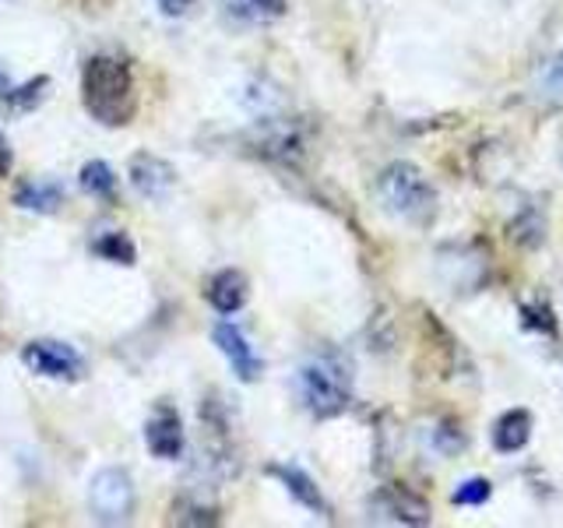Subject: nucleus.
I'll use <instances>...</instances> for the list:
<instances>
[{
    "label": "nucleus",
    "mask_w": 563,
    "mask_h": 528,
    "mask_svg": "<svg viewBox=\"0 0 563 528\" xmlns=\"http://www.w3.org/2000/svg\"><path fill=\"white\" fill-rule=\"evenodd\" d=\"M14 205L25 211H40V216H53L64 205V187L57 180H22L14 187Z\"/></svg>",
    "instance_id": "13"
},
{
    "label": "nucleus",
    "mask_w": 563,
    "mask_h": 528,
    "mask_svg": "<svg viewBox=\"0 0 563 528\" xmlns=\"http://www.w3.org/2000/svg\"><path fill=\"white\" fill-rule=\"evenodd\" d=\"M225 11L236 18V22H246V25H268V22H278L282 14H286L289 0H222Z\"/></svg>",
    "instance_id": "16"
},
{
    "label": "nucleus",
    "mask_w": 563,
    "mask_h": 528,
    "mask_svg": "<svg viewBox=\"0 0 563 528\" xmlns=\"http://www.w3.org/2000/svg\"><path fill=\"white\" fill-rule=\"evenodd\" d=\"M81 102L106 128H123L137 110L134 70L120 53H96L81 70Z\"/></svg>",
    "instance_id": "1"
},
{
    "label": "nucleus",
    "mask_w": 563,
    "mask_h": 528,
    "mask_svg": "<svg viewBox=\"0 0 563 528\" xmlns=\"http://www.w3.org/2000/svg\"><path fill=\"white\" fill-rule=\"evenodd\" d=\"M264 472L275 475V480H278L282 486H286V493H289V497H292L299 507L313 510L317 518H328V501H324L321 486H317V483L310 480V472H303L299 465H268Z\"/></svg>",
    "instance_id": "10"
},
{
    "label": "nucleus",
    "mask_w": 563,
    "mask_h": 528,
    "mask_svg": "<svg viewBox=\"0 0 563 528\" xmlns=\"http://www.w3.org/2000/svg\"><path fill=\"white\" fill-rule=\"evenodd\" d=\"M296 384H299V398H303V405L317 419L342 416L352 402L349 363L342 356H334V352L310 356L303 366L296 370Z\"/></svg>",
    "instance_id": "2"
},
{
    "label": "nucleus",
    "mask_w": 563,
    "mask_h": 528,
    "mask_svg": "<svg viewBox=\"0 0 563 528\" xmlns=\"http://www.w3.org/2000/svg\"><path fill=\"white\" fill-rule=\"evenodd\" d=\"M8 88H11V78H8V70H4V67H0V96H4V92H8Z\"/></svg>",
    "instance_id": "23"
},
{
    "label": "nucleus",
    "mask_w": 563,
    "mask_h": 528,
    "mask_svg": "<svg viewBox=\"0 0 563 528\" xmlns=\"http://www.w3.org/2000/svg\"><path fill=\"white\" fill-rule=\"evenodd\" d=\"M131 187L145 201H166L176 187V169L152 152H141L131 158Z\"/></svg>",
    "instance_id": "9"
},
{
    "label": "nucleus",
    "mask_w": 563,
    "mask_h": 528,
    "mask_svg": "<svg viewBox=\"0 0 563 528\" xmlns=\"http://www.w3.org/2000/svg\"><path fill=\"white\" fill-rule=\"evenodd\" d=\"M194 4H198V0H155V8L166 18H184Z\"/></svg>",
    "instance_id": "21"
},
{
    "label": "nucleus",
    "mask_w": 563,
    "mask_h": 528,
    "mask_svg": "<svg viewBox=\"0 0 563 528\" xmlns=\"http://www.w3.org/2000/svg\"><path fill=\"white\" fill-rule=\"evenodd\" d=\"M377 510L387 521H401V525H427L430 521V507L427 501H419L416 493L405 486H387L377 493Z\"/></svg>",
    "instance_id": "11"
},
{
    "label": "nucleus",
    "mask_w": 563,
    "mask_h": 528,
    "mask_svg": "<svg viewBox=\"0 0 563 528\" xmlns=\"http://www.w3.org/2000/svg\"><path fill=\"white\" fill-rule=\"evenodd\" d=\"M46 92H49V78H32V81L18 85V88H8L0 99H4V106L11 113H29V110H35V106L43 102Z\"/></svg>",
    "instance_id": "18"
},
{
    "label": "nucleus",
    "mask_w": 563,
    "mask_h": 528,
    "mask_svg": "<svg viewBox=\"0 0 563 528\" xmlns=\"http://www.w3.org/2000/svg\"><path fill=\"white\" fill-rule=\"evenodd\" d=\"M219 504L205 501L198 493H184L180 501L173 504V525H219Z\"/></svg>",
    "instance_id": "17"
},
{
    "label": "nucleus",
    "mask_w": 563,
    "mask_h": 528,
    "mask_svg": "<svg viewBox=\"0 0 563 528\" xmlns=\"http://www.w3.org/2000/svg\"><path fill=\"white\" fill-rule=\"evenodd\" d=\"M11 169H14V152H11V141H8V134L0 131V180H8Z\"/></svg>",
    "instance_id": "22"
},
{
    "label": "nucleus",
    "mask_w": 563,
    "mask_h": 528,
    "mask_svg": "<svg viewBox=\"0 0 563 528\" xmlns=\"http://www.w3.org/2000/svg\"><path fill=\"white\" fill-rule=\"evenodd\" d=\"M254 148L272 163H299L307 152V123L296 117H264L251 131Z\"/></svg>",
    "instance_id": "5"
},
{
    "label": "nucleus",
    "mask_w": 563,
    "mask_h": 528,
    "mask_svg": "<svg viewBox=\"0 0 563 528\" xmlns=\"http://www.w3.org/2000/svg\"><path fill=\"white\" fill-rule=\"evenodd\" d=\"M88 515L99 525H128L134 518V480L128 469H102L88 486Z\"/></svg>",
    "instance_id": "4"
},
{
    "label": "nucleus",
    "mask_w": 563,
    "mask_h": 528,
    "mask_svg": "<svg viewBox=\"0 0 563 528\" xmlns=\"http://www.w3.org/2000/svg\"><path fill=\"white\" fill-rule=\"evenodd\" d=\"M457 507H479L489 501V483L486 480H465L462 486L454 490V497H451Z\"/></svg>",
    "instance_id": "20"
},
{
    "label": "nucleus",
    "mask_w": 563,
    "mask_h": 528,
    "mask_svg": "<svg viewBox=\"0 0 563 528\" xmlns=\"http://www.w3.org/2000/svg\"><path fill=\"white\" fill-rule=\"evenodd\" d=\"M211 342L219 345V352L229 360V366H233V374L240 377V381H257L261 377V370H264V363H261V356L254 352V345H251V339L236 328V324H229V321H219L216 328H211Z\"/></svg>",
    "instance_id": "7"
},
{
    "label": "nucleus",
    "mask_w": 563,
    "mask_h": 528,
    "mask_svg": "<svg viewBox=\"0 0 563 528\" xmlns=\"http://www.w3.org/2000/svg\"><path fill=\"white\" fill-rule=\"evenodd\" d=\"M377 194L387 211H395L405 222H430L437 211V194L430 180L412 163H391L377 180Z\"/></svg>",
    "instance_id": "3"
},
{
    "label": "nucleus",
    "mask_w": 563,
    "mask_h": 528,
    "mask_svg": "<svg viewBox=\"0 0 563 528\" xmlns=\"http://www.w3.org/2000/svg\"><path fill=\"white\" fill-rule=\"evenodd\" d=\"M528 437H532V416L525 409H510L507 416L497 419V427H493V444L497 451H521L528 444Z\"/></svg>",
    "instance_id": "15"
},
{
    "label": "nucleus",
    "mask_w": 563,
    "mask_h": 528,
    "mask_svg": "<svg viewBox=\"0 0 563 528\" xmlns=\"http://www.w3.org/2000/svg\"><path fill=\"white\" fill-rule=\"evenodd\" d=\"M145 444L155 458H166V462L184 458L187 433H184V419L173 405H163V409L152 413V419L145 422Z\"/></svg>",
    "instance_id": "8"
},
{
    "label": "nucleus",
    "mask_w": 563,
    "mask_h": 528,
    "mask_svg": "<svg viewBox=\"0 0 563 528\" xmlns=\"http://www.w3.org/2000/svg\"><path fill=\"white\" fill-rule=\"evenodd\" d=\"M205 296H208V304L216 307L222 317L236 314L246 304V275L236 272V268H222V272H216V275L208 278Z\"/></svg>",
    "instance_id": "12"
},
{
    "label": "nucleus",
    "mask_w": 563,
    "mask_h": 528,
    "mask_svg": "<svg viewBox=\"0 0 563 528\" xmlns=\"http://www.w3.org/2000/svg\"><path fill=\"white\" fill-rule=\"evenodd\" d=\"M22 363L35 377H49V381H78L85 374L81 352L60 339H32L22 349Z\"/></svg>",
    "instance_id": "6"
},
{
    "label": "nucleus",
    "mask_w": 563,
    "mask_h": 528,
    "mask_svg": "<svg viewBox=\"0 0 563 528\" xmlns=\"http://www.w3.org/2000/svg\"><path fill=\"white\" fill-rule=\"evenodd\" d=\"M78 184H81V190L88 194V198H96V201H117V194H120L117 173H113L110 163H102V158H88V163L81 166V173H78Z\"/></svg>",
    "instance_id": "14"
},
{
    "label": "nucleus",
    "mask_w": 563,
    "mask_h": 528,
    "mask_svg": "<svg viewBox=\"0 0 563 528\" xmlns=\"http://www.w3.org/2000/svg\"><path fill=\"white\" fill-rule=\"evenodd\" d=\"M92 254H99L102 261H113V264H134L137 261V251H134V243L123 237V233H102L92 240Z\"/></svg>",
    "instance_id": "19"
}]
</instances>
